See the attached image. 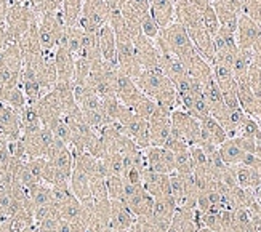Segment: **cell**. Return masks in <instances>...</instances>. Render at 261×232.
Listing matches in <instances>:
<instances>
[{
    "label": "cell",
    "instance_id": "33",
    "mask_svg": "<svg viewBox=\"0 0 261 232\" xmlns=\"http://www.w3.org/2000/svg\"><path fill=\"white\" fill-rule=\"evenodd\" d=\"M19 119H21V130H22V135H28V133H34L42 128V122L39 119V115L36 112L32 106H26V109L19 114Z\"/></svg>",
    "mask_w": 261,
    "mask_h": 232
},
{
    "label": "cell",
    "instance_id": "44",
    "mask_svg": "<svg viewBox=\"0 0 261 232\" xmlns=\"http://www.w3.org/2000/svg\"><path fill=\"white\" fill-rule=\"evenodd\" d=\"M105 162V167L108 170V176L109 175H114V176H122L123 175V159L122 154H109L108 157L103 159Z\"/></svg>",
    "mask_w": 261,
    "mask_h": 232
},
{
    "label": "cell",
    "instance_id": "23",
    "mask_svg": "<svg viewBox=\"0 0 261 232\" xmlns=\"http://www.w3.org/2000/svg\"><path fill=\"white\" fill-rule=\"evenodd\" d=\"M186 67L188 77L197 80L202 85L207 82L208 79L213 77V71H212V64L208 61H205L199 53H194L188 61L183 63Z\"/></svg>",
    "mask_w": 261,
    "mask_h": 232
},
{
    "label": "cell",
    "instance_id": "12",
    "mask_svg": "<svg viewBox=\"0 0 261 232\" xmlns=\"http://www.w3.org/2000/svg\"><path fill=\"white\" fill-rule=\"evenodd\" d=\"M0 135L8 143L18 141L22 135L19 114L7 104H0Z\"/></svg>",
    "mask_w": 261,
    "mask_h": 232
},
{
    "label": "cell",
    "instance_id": "41",
    "mask_svg": "<svg viewBox=\"0 0 261 232\" xmlns=\"http://www.w3.org/2000/svg\"><path fill=\"white\" fill-rule=\"evenodd\" d=\"M72 199H75V195L72 194L69 186L66 188H60V186H51V205L60 208L64 203L71 202Z\"/></svg>",
    "mask_w": 261,
    "mask_h": 232
},
{
    "label": "cell",
    "instance_id": "35",
    "mask_svg": "<svg viewBox=\"0 0 261 232\" xmlns=\"http://www.w3.org/2000/svg\"><path fill=\"white\" fill-rule=\"evenodd\" d=\"M236 136L248 138V139H253V141L261 143V126H259L258 120L253 119V117H248V115H247Z\"/></svg>",
    "mask_w": 261,
    "mask_h": 232
},
{
    "label": "cell",
    "instance_id": "52",
    "mask_svg": "<svg viewBox=\"0 0 261 232\" xmlns=\"http://www.w3.org/2000/svg\"><path fill=\"white\" fill-rule=\"evenodd\" d=\"M112 232H135V229H133V227H130V229H123V230H112Z\"/></svg>",
    "mask_w": 261,
    "mask_h": 232
},
{
    "label": "cell",
    "instance_id": "7",
    "mask_svg": "<svg viewBox=\"0 0 261 232\" xmlns=\"http://www.w3.org/2000/svg\"><path fill=\"white\" fill-rule=\"evenodd\" d=\"M136 60H138L143 71L147 69H161V53H159L155 42L140 34L133 39Z\"/></svg>",
    "mask_w": 261,
    "mask_h": 232
},
{
    "label": "cell",
    "instance_id": "48",
    "mask_svg": "<svg viewBox=\"0 0 261 232\" xmlns=\"http://www.w3.org/2000/svg\"><path fill=\"white\" fill-rule=\"evenodd\" d=\"M133 229H135V232H161L154 226V223L149 219V216L136 218L135 224H133Z\"/></svg>",
    "mask_w": 261,
    "mask_h": 232
},
{
    "label": "cell",
    "instance_id": "54",
    "mask_svg": "<svg viewBox=\"0 0 261 232\" xmlns=\"http://www.w3.org/2000/svg\"><path fill=\"white\" fill-rule=\"evenodd\" d=\"M2 96H4V88L0 87V104H2Z\"/></svg>",
    "mask_w": 261,
    "mask_h": 232
},
{
    "label": "cell",
    "instance_id": "38",
    "mask_svg": "<svg viewBox=\"0 0 261 232\" xmlns=\"http://www.w3.org/2000/svg\"><path fill=\"white\" fill-rule=\"evenodd\" d=\"M175 171L179 173V175H183V176L192 175V173H194V164H192L189 149L181 150V152L175 154Z\"/></svg>",
    "mask_w": 261,
    "mask_h": 232
},
{
    "label": "cell",
    "instance_id": "17",
    "mask_svg": "<svg viewBox=\"0 0 261 232\" xmlns=\"http://www.w3.org/2000/svg\"><path fill=\"white\" fill-rule=\"evenodd\" d=\"M135 219L136 216L122 200H111V219H109L111 232L133 227Z\"/></svg>",
    "mask_w": 261,
    "mask_h": 232
},
{
    "label": "cell",
    "instance_id": "16",
    "mask_svg": "<svg viewBox=\"0 0 261 232\" xmlns=\"http://www.w3.org/2000/svg\"><path fill=\"white\" fill-rule=\"evenodd\" d=\"M98 45L101 60L108 64H117V45H116V34L106 24L98 31ZM119 66V64H117Z\"/></svg>",
    "mask_w": 261,
    "mask_h": 232
},
{
    "label": "cell",
    "instance_id": "49",
    "mask_svg": "<svg viewBox=\"0 0 261 232\" xmlns=\"http://www.w3.org/2000/svg\"><path fill=\"white\" fill-rule=\"evenodd\" d=\"M10 160H11V154H10L8 147H5V149L0 150V171H5V170L8 168Z\"/></svg>",
    "mask_w": 261,
    "mask_h": 232
},
{
    "label": "cell",
    "instance_id": "20",
    "mask_svg": "<svg viewBox=\"0 0 261 232\" xmlns=\"http://www.w3.org/2000/svg\"><path fill=\"white\" fill-rule=\"evenodd\" d=\"M56 75L60 82H72L74 80V55L67 51L64 46H56L53 53Z\"/></svg>",
    "mask_w": 261,
    "mask_h": 232
},
{
    "label": "cell",
    "instance_id": "15",
    "mask_svg": "<svg viewBox=\"0 0 261 232\" xmlns=\"http://www.w3.org/2000/svg\"><path fill=\"white\" fill-rule=\"evenodd\" d=\"M189 37L192 40V45H194L196 51L203 58L205 61H208L210 64L213 63L215 60V45H213V37L210 34L205 31V28L199 26V28H194L188 31Z\"/></svg>",
    "mask_w": 261,
    "mask_h": 232
},
{
    "label": "cell",
    "instance_id": "10",
    "mask_svg": "<svg viewBox=\"0 0 261 232\" xmlns=\"http://www.w3.org/2000/svg\"><path fill=\"white\" fill-rule=\"evenodd\" d=\"M32 108L36 109L43 126H48L53 120H56L63 115V106H61L60 98L55 93L53 88L45 93V95L36 104H34Z\"/></svg>",
    "mask_w": 261,
    "mask_h": 232
},
{
    "label": "cell",
    "instance_id": "34",
    "mask_svg": "<svg viewBox=\"0 0 261 232\" xmlns=\"http://www.w3.org/2000/svg\"><path fill=\"white\" fill-rule=\"evenodd\" d=\"M58 213H60V218L64 219V221H69V223L81 221L82 223V219H84V205L77 199H72L71 202H67L63 207H60Z\"/></svg>",
    "mask_w": 261,
    "mask_h": 232
},
{
    "label": "cell",
    "instance_id": "43",
    "mask_svg": "<svg viewBox=\"0 0 261 232\" xmlns=\"http://www.w3.org/2000/svg\"><path fill=\"white\" fill-rule=\"evenodd\" d=\"M90 192H92L93 200H106V199H109L106 178H98V176L90 178Z\"/></svg>",
    "mask_w": 261,
    "mask_h": 232
},
{
    "label": "cell",
    "instance_id": "8",
    "mask_svg": "<svg viewBox=\"0 0 261 232\" xmlns=\"http://www.w3.org/2000/svg\"><path fill=\"white\" fill-rule=\"evenodd\" d=\"M22 143L26 147V154L28 160L29 159H37V157H45L47 156V150L50 144L53 143V133L47 128V126H42L40 130L28 133V135H21Z\"/></svg>",
    "mask_w": 261,
    "mask_h": 232
},
{
    "label": "cell",
    "instance_id": "19",
    "mask_svg": "<svg viewBox=\"0 0 261 232\" xmlns=\"http://www.w3.org/2000/svg\"><path fill=\"white\" fill-rule=\"evenodd\" d=\"M143 188L154 199L162 195H170V178L164 173H155L146 168L143 173Z\"/></svg>",
    "mask_w": 261,
    "mask_h": 232
},
{
    "label": "cell",
    "instance_id": "30",
    "mask_svg": "<svg viewBox=\"0 0 261 232\" xmlns=\"http://www.w3.org/2000/svg\"><path fill=\"white\" fill-rule=\"evenodd\" d=\"M84 10V0H63L61 13L66 26H75Z\"/></svg>",
    "mask_w": 261,
    "mask_h": 232
},
{
    "label": "cell",
    "instance_id": "36",
    "mask_svg": "<svg viewBox=\"0 0 261 232\" xmlns=\"http://www.w3.org/2000/svg\"><path fill=\"white\" fill-rule=\"evenodd\" d=\"M47 128L53 133V136L56 139H61L63 143H66L67 146H69V143H71V126H69V123L66 122L64 115H61V117L53 120L47 126Z\"/></svg>",
    "mask_w": 261,
    "mask_h": 232
},
{
    "label": "cell",
    "instance_id": "46",
    "mask_svg": "<svg viewBox=\"0 0 261 232\" xmlns=\"http://www.w3.org/2000/svg\"><path fill=\"white\" fill-rule=\"evenodd\" d=\"M162 147H165V149H168V150H172L173 154L181 152V150L189 149L188 143L185 141V138L181 136L176 130H173V128H172V132H170V135H168V138H167V141H165V144H164Z\"/></svg>",
    "mask_w": 261,
    "mask_h": 232
},
{
    "label": "cell",
    "instance_id": "1",
    "mask_svg": "<svg viewBox=\"0 0 261 232\" xmlns=\"http://www.w3.org/2000/svg\"><path fill=\"white\" fill-rule=\"evenodd\" d=\"M135 84L144 93L146 96L154 99L159 106H162L168 111H175L179 106V98L175 85L172 84L162 69H147L141 71L140 75L135 79Z\"/></svg>",
    "mask_w": 261,
    "mask_h": 232
},
{
    "label": "cell",
    "instance_id": "25",
    "mask_svg": "<svg viewBox=\"0 0 261 232\" xmlns=\"http://www.w3.org/2000/svg\"><path fill=\"white\" fill-rule=\"evenodd\" d=\"M212 71H213L215 82L218 84V87H220L221 91L237 90V82H236V79H234L231 66L218 63V61H213L212 63Z\"/></svg>",
    "mask_w": 261,
    "mask_h": 232
},
{
    "label": "cell",
    "instance_id": "24",
    "mask_svg": "<svg viewBox=\"0 0 261 232\" xmlns=\"http://www.w3.org/2000/svg\"><path fill=\"white\" fill-rule=\"evenodd\" d=\"M237 99H239V106L241 109L248 115V117L258 119L259 114V102L256 96L253 95V91L248 85L247 80H241L237 82Z\"/></svg>",
    "mask_w": 261,
    "mask_h": 232
},
{
    "label": "cell",
    "instance_id": "14",
    "mask_svg": "<svg viewBox=\"0 0 261 232\" xmlns=\"http://www.w3.org/2000/svg\"><path fill=\"white\" fill-rule=\"evenodd\" d=\"M122 202L130 208V212L136 218H146V216H151L152 213L154 197L149 192H146L143 186L136 192H133L130 197L123 199Z\"/></svg>",
    "mask_w": 261,
    "mask_h": 232
},
{
    "label": "cell",
    "instance_id": "50",
    "mask_svg": "<svg viewBox=\"0 0 261 232\" xmlns=\"http://www.w3.org/2000/svg\"><path fill=\"white\" fill-rule=\"evenodd\" d=\"M253 194H255V199H256V202H258V203L261 205V184H259L258 188H256V189L253 191Z\"/></svg>",
    "mask_w": 261,
    "mask_h": 232
},
{
    "label": "cell",
    "instance_id": "31",
    "mask_svg": "<svg viewBox=\"0 0 261 232\" xmlns=\"http://www.w3.org/2000/svg\"><path fill=\"white\" fill-rule=\"evenodd\" d=\"M2 104H7V106L15 109L18 114H21L28 106V101H26L24 93H22V88L15 87V88H10V90H4Z\"/></svg>",
    "mask_w": 261,
    "mask_h": 232
},
{
    "label": "cell",
    "instance_id": "51",
    "mask_svg": "<svg viewBox=\"0 0 261 232\" xmlns=\"http://www.w3.org/2000/svg\"><path fill=\"white\" fill-rule=\"evenodd\" d=\"M5 147H8V141H7V139L2 135H0V150L5 149Z\"/></svg>",
    "mask_w": 261,
    "mask_h": 232
},
{
    "label": "cell",
    "instance_id": "28",
    "mask_svg": "<svg viewBox=\"0 0 261 232\" xmlns=\"http://www.w3.org/2000/svg\"><path fill=\"white\" fill-rule=\"evenodd\" d=\"M252 61H253L252 50H239V51L236 53L232 66H231L236 82H241V80H247L248 67H250Z\"/></svg>",
    "mask_w": 261,
    "mask_h": 232
},
{
    "label": "cell",
    "instance_id": "18",
    "mask_svg": "<svg viewBox=\"0 0 261 232\" xmlns=\"http://www.w3.org/2000/svg\"><path fill=\"white\" fill-rule=\"evenodd\" d=\"M203 96L207 99L208 109H210V115L215 119H220L221 115L226 112V104L223 99V93L218 87V84L215 82V79H208L205 84H203Z\"/></svg>",
    "mask_w": 261,
    "mask_h": 232
},
{
    "label": "cell",
    "instance_id": "22",
    "mask_svg": "<svg viewBox=\"0 0 261 232\" xmlns=\"http://www.w3.org/2000/svg\"><path fill=\"white\" fill-rule=\"evenodd\" d=\"M69 188H71L72 194L75 195V199L81 202L82 205H87V203L93 202L92 192H90V176L87 175L85 171L79 170V168H72Z\"/></svg>",
    "mask_w": 261,
    "mask_h": 232
},
{
    "label": "cell",
    "instance_id": "5",
    "mask_svg": "<svg viewBox=\"0 0 261 232\" xmlns=\"http://www.w3.org/2000/svg\"><path fill=\"white\" fill-rule=\"evenodd\" d=\"M143 154L147 170L164 173V175H170L175 171V154L172 150L161 146H149L143 149Z\"/></svg>",
    "mask_w": 261,
    "mask_h": 232
},
{
    "label": "cell",
    "instance_id": "27",
    "mask_svg": "<svg viewBox=\"0 0 261 232\" xmlns=\"http://www.w3.org/2000/svg\"><path fill=\"white\" fill-rule=\"evenodd\" d=\"M218 152H220L224 164L229 165V167L241 165L244 157H245V152L239 146H237V143L234 141V138H228L223 144H220L218 146Z\"/></svg>",
    "mask_w": 261,
    "mask_h": 232
},
{
    "label": "cell",
    "instance_id": "32",
    "mask_svg": "<svg viewBox=\"0 0 261 232\" xmlns=\"http://www.w3.org/2000/svg\"><path fill=\"white\" fill-rule=\"evenodd\" d=\"M29 197L34 205V210H36V208H40V207L51 205V186L39 183L29 189Z\"/></svg>",
    "mask_w": 261,
    "mask_h": 232
},
{
    "label": "cell",
    "instance_id": "39",
    "mask_svg": "<svg viewBox=\"0 0 261 232\" xmlns=\"http://www.w3.org/2000/svg\"><path fill=\"white\" fill-rule=\"evenodd\" d=\"M202 24L212 37L217 36L218 31H220V21H218V16H217V13H215L212 4L202 11Z\"/></svg>",
    "mask_w": 261,
    "mask_h": 232
},
{
    "label": "cell",
    "instance_id": "53",
    "mask_svg": "<svg viewBox=\"0 0 261 232\" xmlns=\"http://www.w3.org/2000/svg\"><path fill=\"white\" fill-rule=\"evenodd\" d=\"M197 232H213V230H210L207 227H200V229H197Z\"/></svg>",
    "mask_w": 261,
    "mask_h": 232
},
{
    "label": "cell",
    "instance_id": "40",
    "mask_svg": "<svg viewBox=\"0 0 261 232\" xmlns=\"http://www.w3.org/2000/svg\"><path fill=\"white\" fill-rule=\"evenodd\" d=\"M168 178H170V195H172L176 200V203L179 205L185 199V178L176 171L170 173Z\"/></svg>",
    "mask_w": 261,
    "mask_h": 232
},
{
    "label": "cell",
    "instance_id": "26",
    "mask_svg": "<svg viewBox=\"0 0 261 232\" xmlns=\"http://www.w3.org/2000/svg\"><path fill=\"white\" fill-rule=\"evenodd\" d=\"M234 170H236L237 186H241V188L255 191L261 184V175H259V171L256 168L247 167V165L241 164V165H234Z\"/></svg>",
    "mask_w": 261,
    "mask_h": 232
},
{
    "label": "cell",
    "instance_id": "11",
    "mask_svg": "<svg viewBox=\"0 0 261 232\" xmlns=\"http://www.w3.org/2000/svg\"><path fill=\"white\" fill-rule=\"evenodd\" d=\"M116 96L117 99L130 109H133L146 95L135 84V80L119 71V75L116 79Z\"/></svg>",
    "mask_w": 261,
    "mask_h": 232
},
{
    "label": "cell",
    "instance_id": "29",
    "mask_svg": "<svg viewBox=\"0 0 261 232\" xmlns=\"http://www.w3.org/2000/svg\"><path fill=\"white\" fill-rule=\"evenodd\" d=\"M215 13L218 16V21H220V28L223 29H228L231 32L236 34V29H237V21H239V15L234 13L232 10H229L228 7H224L223 4L220 2H210Z\"/></svg>",
    "mask_w": 261,
    "mask_h": 232
},
{
    "label": "cell",
    "instance_id": "45",
    "mask_svg": "<svg viewBox=\"0 0 261 232\" xmlns=\"http://www.w3.org/2000/svg\"><path fill=\"white\" fill-rule=\"evenodd\" d=\"M123 178L122 176H114L109 175L106 178V186H108V195L109 200H120L123 194Z\"/></svg>",
    "mask_w": 261,
    "mask_h": 232
},
{
    "label": "cell",
    "instance_id": "13",
    "mask_svg": "<svg viewBox=\"0 0 261 232\" xmlns=\"http://www.w3.org/2000/svg\"><path fill=\"white\" fill-rule=\"evenodd\" d=\"M200 143H212L215 146H220L223 144L226 139H228V133L220 125V122L212 117V115H205V117H202L200 120Z\"/></svg>",
    "mask_w": 261,
    "mask_h": 232
},
{
    "label": "cell",
    "instance_id": "4",
    "mask_svg": "<svg viewBox=\"0 0 261 232\" xmlns=\"http://www.w3.org/2000/svg\"><path fill=\"white\" fill-rule=\"evenodd\" d=\"M172 120V128L176 130L181 136L185 138L188 146L199 144L200 141V122L192 117L191 114L185 112L183 109H175L170 115Z\"/></svg>",
    "mask_w": 261,
    "mask_h": 232
},
{
    "label": "cell",
    "instance_id": "2",
    "mask_svg": "<svg viewBox=\"0 0 261 232\" xmlns=\"http://www.w3.org/2000/svg\"><path fill=\"white\" fill-rule=\"evenodd\" d=\"M155 40L161 42L170 53L175 55L178 60H181V63L188 61L192 55L197 53L188 31L176 21H173L170 26L161 29L159 37Z\"/></svg>",
    "mask_w": 261,
    "mask_h": 232
},
{
    "label": "cell",
    "instance_id": "9",
    "mask_svg": "<svg viewBox=\"0 0 261 232\" xmlns=\"http://www.w3.org/2000/svg\"><path fill=\"white\" fill-rule=\"evenodd\" d=\"M261 39V28L258 22L247 15H239L236 29V42L239 50H252L253 45Z\"/></svg>",
    "mask_w": 261,
    "mask_h": 232
},
{
    "label": "cell",
    "instance_id": "47",
    "mask_svg": "<svg viewBox=\"0 0 261 232\" xmlns=\"http://www.w3.org/2000/svg\"><path fill=\"white\" fill-rule=\"evenodd\" d=\"M155 108H157V102L154 101V99H151L149 96H144L136 106L132 109L136 115H140L141 119H149L151 115H152V112L155 111Z\"/></svg>",
    "mask_w": 261,
    "mask_h": 232
},
{
    "label": "cell",
    "instance_id": "3",
    "mask_svg": "<svg viewBox=\"0 0 261 232\" xmlns=\"http://www.w3.org/2000/svg\"><path fill=\"white\" fill-rule=\"evenodd\" d=\"M36 18L37 15L34 13L28 4H19V2L10 4L7 18H5V24H7V29L11 39L18 42L19 37L29 29L31 22Z\"/></svg>",
    "mask_w": 261,
    "mask_h": 232
},
{
    "label": "cell",
    "instance_id": "37",
    "mask_svg": "<svg viewBox=\"0 0 261 232\" xmlns=\"http://www.w3.org/2000/svg\"><path fill=\"white\" fill-rule=\"evenodd\" d=\"M48 162H51L55 168H58L61 171H66V173H72V168H74V154H72L71 147L66 146L58 156L53 157Z\"/></svg>",
    "mask_w": 261,
    "mask_h": 232
},
{
    "label": "cell",
    "instance_id": "55",
    "mask_svg": "<svg viewBox=\"0 0 261 232\" xmlns=\"http://www.w3.org/2000/svg\"><path fill=\"white\" fill-rule=\"evenodd\" d=\"M256 232H258V230H256Z\"/></svg>",
    "mask_w": 261,
    "mask_h": 232
},
{
    "label": "cell",
    "instance_id": "21",
    "mask_svg": "<svg viewBox=\"0 0 261 232\" xmlns=\"http://www.w3.org/2000/svg\"><path fill=\"white\" fill-rule=\"evenodd\" d=\"M149 13L164 29L175 21V0H149Z\"/></svg>",
    "mask_w": 261,
    "mask_h": 232
},
{
    "label": "cell",
    "instance_id": "42",
    "mask_svg": "<svg viewBox=\"0 0 261 232\" xmlns=\"http://www.w3.org/2000/svg\"><path fill=\"white\" fill-rule=\"evenodd\" d=\"M140 28H141V32L143 36L151 39V40H155L159 37V32H161V28L155 22V19L151 16V13H144L140 19Z\"/></svg>",
    "mask_w": 261,
    "mask_h": 232
},
{
    "label": "cell",
    "instance_id": "6",
    "mask_svg": "<svg viewBox=\"0 0 261 232\" xmlns=\"http://www.w3.org/2000/svg\"><path fill=\"white\" fill-rule=\"evenodd\" d=\"M176 208H178V203L172 195L155 197L149 219L161 232H167L170 227V223H172V219L176 213Z\"/></svg>",
    "mask_w": 261,
    "mask_h": 232
}]
</instances>
